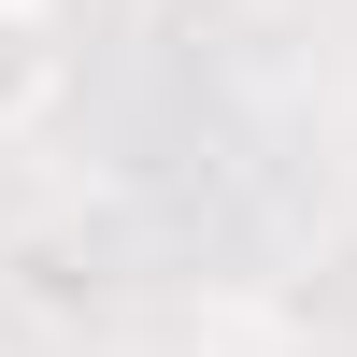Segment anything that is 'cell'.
<instances>
[{
	"instance_id": "1",
	"label": "cell",
	"mask_w": 357,
	"mask_h": 357,
	"mask_svg": "<svg viewBox=\"0 0 357 357\" xmlns=\"http://www.w3.org/2000/svg\"><path fill=\"white\" fill-rule=\"evenodd\" d=\"M57 72H72V43H57V0H0V143H15L29 114L57 100Z\"/></svg>"
}]
</instances>
